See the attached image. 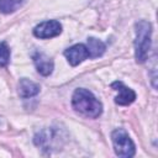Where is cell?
<instances>
[{"mask_svg":"<svg viewBox=\"0 0 158 158\" xmlns=\"http://www.w3.org/2000/svg\"><path fill=\"white\" fill-rule=\"evenodd\" d=\"M62 32V25L56 20L43 21L33 28V35L38 38H52Z\"/></svg>","mask_w":158,"mask_h":158,"instance_id":"cell-4","label":"cell"},{"mask_svg":"<svg viewBox=\"0 0 158 158\" xmlns=\"http://www.w3.org/2000/svg\"><path fill=\"white\" fill-rule=\"evenodd\" d=\"M40 85L30 79H26V78H22L19 83V95L23 99H27V98H32L35 95H37L40 93Z\"/></svg>","mask_w":158,"mask_h":158,"instance_id":"cell-8","label":"cell"},{"mask_svg":"<svg viewBox=\"0 0 158 158\" xmlns=\"http://www.w3.org/2000/svg\"><path fill=\"white\" fill-rule=\"evenodd\" d=\"M111 88L118 93L117 96L115 98V102L117 105L126 106V105L132 104L136 100V93L131 88L126 86L122 81H114L111 84Z\"/></svg>","mask_w":158,"mask_h":158,"instance_id":"cell-6","label":"cell"},{"mask_svg":"<svg viewBox=\"0 0 158 158\" xmlns=\"http://www.w3.org/2000/svg\"><path fill=\"white\" fill-rule=\"evenodd\" d=\"M86 48L89 51L90 58H98V57H100V56L104 54V52L106 49V46L100 40H96L94 37H89L88 38V46H86Z\"/></svg>","mask_w":158,"mask_h":158,"instance_id":"cell-9","label":"cell"},{"mask_svg":"<svg viewBox=\"0 0 158 158\" xmlns=\"http://www.w3.org/2000/svg\"><path fill=\"white\" fill-rule=\"evenodd\" d=\"M152 26L148 21L141 20L136 23V40H135V56L137 63H143L151 49Z\"/></svg>","mask_w":158,"mask_h":158,"instance_id":"cell-2","label":"cell"},{"mask_svg":"<svg viewBox=\"0 0 158 158\" xmlns=\"http://www.w3.org/2000/svg\"><path fill=\"white\" fill-rule=\"evenodd\" d=\"M10 48L6 42H0V67H6L10 62Z\"/></svg>","mask_w":158,"mask_h":158,"instance_id":"cell-11","label":"cell"},{"mask_svg":"<svg viewBox=\"0 0 158 158\" xmlns=\"http://www.w3.org/2000/svg\"><path fill=\"white\" fill-rule=\"evenodd\" d=\"M25 0H0V11L4 14H11L19 10L23 5Z\"/></svg>","mask_w":158,"mask_h":158,"instance_id":"cell-10","label":"cell"},{"mask_svg":"<svg viewBox=\"0 0 158 158\" xmlns=\"http://www.w3.org/2000/svg\"><path fill=\"white\" fill-rule=\"evenodd\" d=\"M111 139H112L115 153L118 157L130 158V157L135 156V152H136L135 143L132 142V139L130 138L128 133L125 130H122V128L115 130L111 133Z\"/></svg>","mask_w":158,"mask_h":158,"instance_id":"cell-3","label":"cell"},{"mask_svg":"<svg viewBox=\"0 0 158 158\" xmlns=\"http://www.w3.org/2000/svg\"><path fill=\"white\" fill-rule=\"evenodd\" d=\"M32 59H33V63H35V67H36L37 72L41 75L47 77L53 72V67H54L53 60L48 56H46L44 53L36 52V53H33Z\"/></svg>","mask_w":158,"mask_h":158,"instance_id":"cell-7","label":"cell"},{"mask_svg":"<svg viewBox=\"0 0 158 158\" xmlns=\"http://www.w3.org/2000/svg\"><path fill=\"white\" fill-rule=\"evenodd\" d=\"M72 105L77 112L91 118L99 117L102 112L101 102L94 96L91 91L83 88H79L74 91L72 96Z\"/></svg>","mask_w":158,"mask_h":158,"instance_id":"cell-1","label":"cell"},{"mask_svg":"<svg viewBox=\"0 0 158 158\" xmlns=\"http://www.w3.org/2000/svg\"><path fill=\"white\" fill-rule=\"evenodd\" d=\"M64 56L68 59L69 64L73 65V67L80 64L86 58H90V54H89V51H88L86 46L81 44V43H78V44H74V46L67 48L64 51Z\"/></svg>","mask_w":158,"mask_h":158,"instance_id":"cell-5","label":"cell"}]
</instances>
